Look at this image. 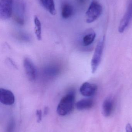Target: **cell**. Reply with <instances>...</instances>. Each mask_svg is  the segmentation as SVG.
I'll use <instances>...</instances> for the list:
<instances>
[{
    "label": "cell",
    "mask_w": 132,
    "mask_h": 132,
    "mask_svg": "<svg viewBox=\"0 0 132 132\" xmlns=\"http://www.w3.org/2000/svg\"><path fill=\"white\" fill-rule=\"evenodd\" d=\"M75 98V93L73 91L70 92L64 96L57 106V114L64 116L71 113L74 109Z\"/></svg>",
    "instance_id": "cell-1"
},
{
    "label": "cell",
    "mask_w": 132,
    "mask_h": 132,
    "mask_svg": "<svg viewBox=\"0 0 132 132\" xmlns=\"http://www.w3.org/2000/svg\"><path fill=\"white\" fill-rule=\"evenodd\" d=\"M105 37L104 36L99 40L97 44L93 57L91 60V68L92 73H94L97 70L101 62L103 51L104 48Z\"/></svg>",
    "instance_id": "cell-2"
},
{
    "label": "cell",
    "mask_w": 132,
    "mask_h": 132,
    "mask_svg": "<svg viewBox=\"0 0 132 132\" xmlns=\"http://www.w3.org/2000/svg\"><path fill=\"white\" fill-rule=\"evenodd\" d=\"M102 7L100 3L96 1L91 2L86 12V22L91 23L96 21L102 13Z\"/></svg>",
    "instance_id": "cell-3"
},
{
    "label": "cell",
    "mask_w": 132,
    "mask_h": 132,
    "mask_svg": "<svg viewBox=\"0 0 132 132\" xmlns=\"http://www.w3.org/2000/svg\"><path fill=\"white\" fill-rule=\"evenodd\" d=\"M13 0H0V18L2 20L10 18L12 13Z\"/></svg>",
    "instance_id": "cell-4"
},
{
    "label": "cell",
    "mask_w": 132,
    "mask_h": 132,
    "mask_svg": "<svg viewBox=\"0 0 132 132\" xmlns=\"http://www.w3.org/2000/svg\"><path fill=\"white\" fill-rule=\"evenodd\" d=\"M23 66L29 80L31 81L35 80L37 78V71L32 61L29 58H25L23 61Z\"/></svg>",
    "instance_id": "cell-5"
},
{
    "label": "cell",
    "mask_w": 132,
    "mask_h": 132,
    "mask_svg": "<svg viewBox=\"0 0 132 132\" xmlns=\"http://www.w3.org/2000/svg\"><path fill=\"white\" fill-rule=\"evenodd\" d=\"M132 20V1L129 5L127 11L120 22L118 28L119 32L120 33L124 32Z\"/></svg>",
    "instance_id": "cell-6"
},
{
    "label": "cell",
    "mask_w": 132,
    "mask_h": 132,
    "mask_svg": "<svg viewBox=\"0 0 132 132\" xmlns=\"http://www.w3.org/2000/svg\"><path fill=\"white\" fill-rule=\"evenodd\" d=\"M0 102L1 103L5 105H12L14 103V95L10 90L1 88Z\"/></svg>",
    "instance_id": "cell-7"
},
{
    "label": "cell",
    "mask_w": 132,
    "mask_h": 132,
    "mask_svg": "<svg viewBox=\"0 0 132 132\" xmlns=\"http://www.w3.org/2000/svg\"><path fill=\"white\" fill-rule=\"evenodd\" d=\"M97 89V86L95 84L85 82L80 87V92L83 96L90 97L96 94Z\"/></svg>",
    "instance_id": "cell-8"
},
{
    "label": "cell",
    "mask_w": 132,
    "mask_h": 132,
    "mask_svg": "<svg viewBox=\"0 0 132 132\" xmlns=\"http://www.w3.org/2000/svg\"><path fill=\"white\" fill-rule=\"evenodd\" d=\"M114 106V100L111 97L107 98L103 102L102 113L105 117H108L112 114Z\"/></svg>",
    "instance_id": "cell-9"
},
{
    "label": "cell",
    "mask_w": 132,
    "mask_h": 132,
    "mask_svg": "<svg viewBox=\"0 0 132 132\" xmlns=\"http://www.w3.org/2000/svg\"><path fill=\"white\" fill-rule=\"evenodd\" d=\"M93 99L90 98H83L78 101L76 104L77 109L79 111L90 109L94 105Z\"/></svg>",
    "instance_id": "cell-10"
},
{
    "label": "cell",
    "mask_w": 132,
    "mask_h": 132,
    "mask_svg": "<svg viewBox=\"0 0 132 132\" xmlns=\"http://www.w3.org/2000/svg\"><path fill=\"white\" fill-rule=\"evenodd\" d=\"M42 6L51 15H54L56 14L54 0H39Z\"/></svg>",
    "instance_id": "cell-11"
},
{
    "label": "cell",
    "mask_w": 132,
    "mask_h": 132,
    "mask_svg": "<svg viewBox=\"0 0 132 132\" xmlns=\"http://www.w3.org/2000/svg\"><path fill=\"white\" fill-rule=\"evenodd\" d=\"M73 7L69 4L64 3L62 5L61 15L63 18L66 19L71 17L73 14Z\"/></svg>",
    "instance_id": "cell-12"
},
{
    "label": "cell",
    "mask_w": 132,
    "mask_h": 132,
    "mask_svg": "<svg viewBox=\"0 0 132 132\" xmlns=\"http://www.w3.org/2000/svg\"><path fill=\"white\" fill-rule=\"evenodd\" d=\"M35 24V34L38 40L40 41L42 39V24L41 22L37 16H35L34 19Z\"/></svg>",
    "instance_id": "cell-13"
},
{
    "label": "cell",
    "mask_w": 132,
    "mask_h": 132,
    "mask_svg": "<svg viewBox=\"0 0 132 132\" xmlns=\"http://www.w3.org/2000/svg\"><path fill=\"white\" fill-rule=\"evenodd\" d=\"M95 37L96 34L94 32H91L86 34L82 39V43L83 46H87L91 45L94 41Z\"/></svg>",
    "instance_id": "cell-14"
},
{
    "label": "cell",
    "mask_w": 132,
    "mask_h": 132,
    "mask_svg": "<svg viewBox=\"0 0 132 132\" xmlns=\"http://www.w3.org/2000/svg\"><path fill=\"white\" fill-rule=\"evenodd\" d=\"M36 116L38 117L37 121L38 122H40L42 119V112L41 110H37L36 111Z\"/></svg>",
    "instance_id": "cell-15"
},
{
    "label": "cell",
    "mask_w": 132,
    "mask_h": 132,
    "mask_svg": "<svg viewBox=\"0 0 132 132\" xmlns=\"http://www.w3.org/2000/svg\"><path fill=\"white\" fill-rule=\"evenodd\" d=\"M126 132H132V127L130 124H128L126 128Z\"/></svg>",
    "instance_id": "cell-16"
}]
</instances>
